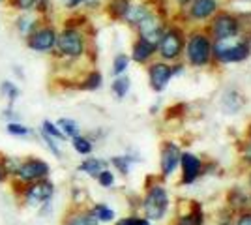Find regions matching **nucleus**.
<instances>
[{
  "mask_svg": "<svg viewBox=\"0 0 251 225\" xmlns=\"http://www.w3.org/2000/svg\"><path fill=\"white\" fill-rule=\"evenodd\" d=\"M54 49L62 54V56H68V58H79V56L84 53L83 34L79 32L75 26H66L62 32L56 34Z\"/></svg>",
  "mask_w": 251,
  "mask_h": 225,
  "instance_id": "obj_1",
  "label": "nucleus"
},
{
  "mask_svg": "<svg viewBox=\"0 0 251 225\" xmlns=\"http://www.w3.org/2000/svg\"><path fill=\"white\" fill-rule=\"evenodd\" d=\"M214 51L221 62H238L250 54V45L246 42H238L236 38H227V40H218Z\"/></svg>",
  "mask_w": 251,
  "mask_h": 225,
  "instance_id": "obj_2",
  "label": "nucleus"
},
{
  "mask_svg": "<svg viewBox=\"0 0 251 225\" xmlns=\"http://www.w3.org/2000/svg\"><path fill=\"white\" fill-rule=\"evenodd\" d=\"M56 30L51 25H42L26 36V47H30L32 51H38V53H49L54 49V43H56Z\"/></svg>",
  "mask_w": 251,
  "mask_h": 225,
  "instance_id": "obj_3",
  "label": "nucleus"
},
{
  "mask_svg": "<svg viewBox=\"0 0 251 225\" xmlns=\"http://www.w3.org/2000/svg\"><path fill=\"white\" fill-rule=\"evenodd\" d=\"M169 206V199H167V192L161 188V186H156L152 188L150 193L145 199V212L150 220H161L165 212H167Z\"/></svg>",
  "mask_w": 251,
  "mask_h": 225,
  "instance_id": "obj_4",
  "label": "nucleus"
},
{
  "mask_svg": "<svg viewBox=\"0 0 251 225\" xmlns=\"http://www.w3.org/2000/svg\"><path fill=\"white\" fill-rule=\"evenodd\" d=\"M188 56L191 64L202 66L208 62L210 58V42L206 36L202 34H195L188 43Z\"/></svg>",
  "mask_w": 251,
  "mask_h": 225,
  "instance_id": "obj_5",
  "label": "nucleus"
},
{
  "mask_svg": "<svg viewBox=\"0 0 251 225\" xmlns=\"http://www.w3.org/2000/svg\"><path fill=\"white\" fill-rule=\"evenodd\" d=\"M47 175H49V165L42 160L25 161L17 169V176L21 178L23 182H34V180H40Z\"/></svg>",
  "mask_w": 251,
  "mask_h": 225,
  "instance_id": "obj_6",
  "label": "nucleus"
},
{
  "mask_svg": "<svg viewBox=\"0 0 251 225\" xmlns=\"http://www.w3.org/2000/svg\"><path fill=\"white\" fill-rule=\"evenodd\" d=\"M52 192H54L52 184L43 180V182H36L28 186V190L25 192V197H26V203L28 204H42L51 199Z\"/></svg>",
  "mask_w": 251,
  "mask_h": 225,
  "instance_id": "obj_7",
  "label": "nucleus"
},
{
  "mask_svg": "<svg viewBox=\"0 0 251 225\" xmlns=\"http://www.w3.org/2000/svg\"><path fill=\"white\" fill-rule=\"evenodd\" d=\"M137 26H139L141 38H143V40H147V42H150V43H154V45H157L159 40H161V36H163L161 26H159L157 19L154 17V15H150V13H148L147 17H143L141 21L137 23Z\"/></svg>",
  "mask_w": 251,
  "mask_h": 225,
  "instance_id": "obj_8",
  "label": "nucleus"
},
{
  "mask_svg": "<svg viewBox=\"0 0 251 225\" xmlns=\"http://www.w3.org/2000/svg\"><path fill=\"white\" fill-rule=\"evenodd\" d=\"M238 32V21L230 15H220L214 21V34L218 40H227V38H234Z\"/></svg>",
  "mask_w": 251,
  "mask_h": 225,
  "instance_id": "obj_9",
  "label": "nucleus"
},
{
  "mask_svg": "<svg viewBox=\"0 0 251 225\" xmlns=\"http://www.w3.org/2000/svg\"><path fill=\"white\" fill-rule=\"evenodd\" d=\"M159 51L163 58H176L182 51V40L176 32H167L159 40Z\"/></svg>",
  "mask_w": 251,
  "mask_h": 225,
  "instance_id": "obj_10",
  "label": "nucleus"
},
{
  "mask_svg": "<svg viewBox=\"0 0 251 225\" xmlns=\"http://www.w3.org/2000/svg\"><path fill=\"white\" fill-rule=\"evenodd\" d=\"M15 28L21 36H28L30 32H34L38 26H40V17L36 11H21L17 17H15Z\"/></svg>",
  "mask_w": 251,
  "mask_h": 225,
  "instance_id": "obj_11",
  "label": "nucleus"
},
{
  "mask_svg": "<svg viewBox=\"0 0 251 225\" xmlns=\"http://www.w3.org/2000/svg\"><path fill=\"white\" fill-rule=\"evenodd\" d=\"M173 75V70L165 64H154L150 68V83L154 90H163L167 86L169 79Z\"/></svg>",
  "mask_w": 251,
  "mask_h": 225,
  "instance_id": "obj_12",
  "label": "nucleus"
},
{
  "mask_svg": "<svg viewBox=\"0 0 251 225\" xmlns=\"http://www.w3.org/2000/svg\"><path fill=\"white\" fill-rule=\"evenodd\" d=\"M178 160H180V152H178V149L175 147V145H167L165 150H163V154H161V171H163L165 176L175 171Z\"/></svg>",
  "mask_w": 251,
  "mask_h": 225,
  "instance_id": "obj_13",
  "label": "nucleus"
},
{
  "mask_svg": "<svg viewBox=\"0 0 251 225\" xmlns=\"http://www.w3.org/2000/svg\"><path fill=\"white\" fill-rule=\"evenodd\" d=\"M180 158H182V165H184V182H193L201 171L199 158H195L193 154H184Z\"/></svg>",
  "mask_w": 251,
  "mask_h": 225,
  "instance_id": "obj_14",
  "label": "nucleus"
},
{
  "mask_svg": "<svg viewBox=\"0 0 251 225\" xmlns=\"http://www.w3.org/2000/svg\"><path fill=\"white\" fill-rule=\"evenodd\" d=\"M218 8L216 0H195L191 6V15L195 19H206L208 15H212Z\"/></svg>",
  "mask_w": 251,
  "mask_h": 225,
  "instance_id": "obj_15",
  "label": "nucleus"
},
{
  "mask_svg": "<svg viewBox=\"0 0 251 225\" xmlns=\"http://www.w3.org/2000/svg\"><path fill=\"white\" fill-rule=\"evenodd\" d=\"M154 53H156V45L143 40V38L133 45V60L135 62H147Z\"/></svg>",
  "mask_w": 251,
  "mask_h": 225,
  "instance_id": "obj_16",
  "label": "nucleus"
},
{
  "mask_svg": "<svg viewBox=\"0 0 251 225\" xmlns=\"http://www.w3.org/2000/svg\"><path fill=\"white\" fill-rule=\"evenodd\" d=\"M83 173H88L90 176H98L100 173L105 169V161L101 160H96V158H88L86 161L81 163V167H79Z\"/></svg>",
  "mask_w": 251,
  "mask_h": 225,
  "instance_id": "obj_17",
  "label": "nucleus"
},
{
  "mask_svg": "<svg viewBox=\"0 0 251 225\" xmlns=\"http://www.w3.org/2000/svg\"><path fill=\"white\" fill-rule=\"evenodd\" d=\"M56 126L62 129V133L66 137H75V135H79V124H77L75 120H72V118H60Z\"/></svg>",
  "mask_w": 251,
  "mask_h": 225,
  "instance_id": "obj_18",
  "label": "nucleus"
},
{
  "mask_svg": "<svg viewBox=\"0 0 251 225\" xmlns=\"http://www.w3.org/2000/svg\"><path fill=\"white\" fill-rule=\"evenodd\" d=\"M64 225H98V220L94 214H79L70 218Z\"/></svg>",
  "mask_w": 251,
  "mask_h": 225,
  "instance_id": "obj_19",
  "label": "nucleus"
},
{
  "mask_svg": "<svg viewBox=\"0 0 251 225\" xmlns=\"http://www.w3.org/2000/svg\"><path fill=\"white\" fill-rule=\"evenodd\" d=\"M101 81H103V79H101V74H100V72H92V74L83 81L81 88H84V90H96V88L101 86Z\"/></svg>",
  "mask_w": 251,
  "mask_h": 225,
  "instance_id": "obj_20",
  "label": "nucleus"
},
{
  "mask_svg": "<svg viewBox=\"0 0 251 225\" xmlns=\"http://www.w3.org/2000/svg\"><path fill=\"white\" fill-rule=\"evenodd\" d=\"M92 214L96 216L98 222H111V220H115V212L111 208H107L105 204H98Z\"/></svg>",
  "mask_w": 251,
  "mask_h": 225,
  "instance_id": "obj_21",
  "label": "nucleus"
},
{
  "mask_svg": "<svg viewBox=\"0 0 251 225\" xmlns=\"http://www.w3.org/2000/svg\"><path fill=\"white\" fill-rule=\"evenodd\" d=\"M109 8H111V13L115 17H126V13L129 10V4H127V0H113Z\"/></svg>",
  "mask_w": 251,
  "mask_h": 225,
  "instance_id": "obj_22",
  "label": "nucleus"
},
{
  "mask_svg": "<svg viewBox=\"0 0 251 225\" xmlns=\"http://www.w3.org/2000/svg\"><path fill=\"white\" fill-rule=\"evenodd\" d=\"M129 90V79L127 77H118L115 83H113V92L118 98H124Z\"/></svg>",
  "mask_w": 251,
  "mask_h": 225,
  "instance_id": "obj_23",
  "label": "nucleus"
},
{
  "mask_svg": "<svg viewBox=\"0 0 251 225\" xmlns=\"http://www.w3.org/2000/svg\"><path fill=\"white\" fill-rule=\"evenodd\" d=\"M0 92L8 98L10 101H15L17 96H19V88L13 85V83H10V81H4V83L0 85Z\"/></svg>",
  "mask_w": 251,
  "mask_h": 225,
  "instance_id": "obj_24",
  "label": "nucleus"
},
{
  "mask_svg": "<svg viewBox=\"0 0 251 225\" xmlns=\"http://www.w3.org/2000/svg\"><path fill=\"white\" fill-rule=\"evenodd\" d=\"M43 133H47L49 137H52V139H58V141H64L66 139V135L62 133V129L56 128L52 122H49V120H45L43 122Z\"/></svg>",
  "mask_w": 251,
  "mask_h": 225,
  "instance_id": "obj_25",
  "label": "nucleus"
},
{
  "mask_svg": "<svg viewBox=\"0 0 251 225\" xmlns=\"http://www.w3.org/2000/svg\"><path fill=\"white\" fill-rule=\"evenodd\" d=\"M74 149L79 152V154H90L92 152V143L88 139H84V137H79V135H75L74 137Z\"/></svg>",
  "mask_w": 251,
  "mask_h": 225,
  "instance_id": "obj_26",
  "label": "nucleus"
},
{
  "mask_svg": "<svg viewBox=\"0 0 251 225\" xmlns=\"http://www.w3.org/2000/svg\"><path fill=\"white\" fill-rule=\"evenodd\" d=\"M176 225H202V214L199 210H195L188 216H182Z\"/></svg>",
  "mask_w": 251,
  "mask_h": 225,
  "instance_id": "obj_27",
  "label": "nucleus"
},
{
  "mask_svg": "<svg viewBox=\"0 0 251 225\" xmlns=\"http://www.w3.org/2000/svg\"><path fill=\"white\" fill-rule=\"evenodd\" d=\"M129 64V58L126 56V54H116L115 62H113V74L115 75H120L126 72V68Z\"/></svg>",
  "mask_w": 251,
  "mask_h": 225,
  "instance_id": "obj_28",
  "label": "nucleus"
},
{
  "mask_svg": "<svg viewBox=\"0 0 251 225\" xmlns=\"http://www.w3.org/2000/svg\"><path fill=\"white\" fill-rule=\"evenodd\" d=\"M34 2L36 0H8V4L17 11H32L34 10Z\"/></svg>",
  "mask_w": 251,
  "mask_h": 225,
  "instance_id": "obj_29",
  "label": "nucleus"
},
{
  "mask_svg": "<svg viewBox=\"0 0 251 225\" xmlns=\"http://www.w3.org/2000/svg\"><path fill=\"white\" fill-rule=\"evenodd\" d=\"M52 8V0H36L34 2V10L38 15H47Z\"/></svg>",
  "mask_w": 251,
  "mask_h": 225,
  "instance_id": "obj_30",
  "label": "nucleus"
},
{
  "mask_svg": "<svg viewBox=\"0 0 251 225\" xmlns=\"http://www.w3.org/2000/svg\"><path fill=\"white\" fill-rule=\"evenodd\" d=\"M8 133H11V135H28V133H30V128L23 126L19 122H10V124H8Z\"/></svg>",
  "mask_w": 251,
  "mask_h": 225,
  "instance_id": "obj_31",
  "label": "nucleus"
},
{
  "mask_svg": "<svg viewBox=\"0 0 251 225\" xmlns=\"http://www.w3.org/2000/svg\"><path fill=\"white\" fill-rule=\"evenodd\" d=\"M83 2H84V0H52V4L62 6L64 10H70V11L77 10V8H79Z\"/></svg>",
  "mask_w": 251,
  "mask_h": 225,
  "instance_id": "obj_32",
  "label": "nucleus"
},
{
  "mask_svg": "<svg viewBox=\"0 0 251 225\" xmlns=\"http://www.w3.org/2000/svg\"><path fill=\"white\" fill-rule=\"evenodd\" d=\"M98 180H100V184H101V186L109 188V186H113V182H115V176H113V173H111V171L103 169V171L98 175Z\"/></svg>",
  "mask_w": 251,
  "mask_h": 225,
  "instance_id": "obj_33",
  "label": "nucleus"
},
{
  "mask_svg": "<svg viewBox=\"0 0 251 225\" xmlns=\"http://www.w3.org/2000/svg\"><path fill=\"white\" fill-rule=\"evenodd\" d=\"M116 225H150L147 220H141V218H126V220H120Z\"/></svg>",
  "mask_w": 251,
  "mask_h": 225,
  "instance_id": "obj_34",
  "label": "nucleus"
},
{
  "mask_svg": "<svg viewBox=\"0 0 251 225\" xmlns=\"http://www.w3.org/2000/svg\"><path fill=\"white\" fill-rule=\"evenodd\" d=\"M113 163H115L116 167L124 173V175L127 173V169H129V161L126 160V158H113Z\"/></svg>",
  "mask_w": 251,
  "mask_h": 225,
  "instance_id": "obj_35",
  "label": "nucleus"
},
{
  "mask_svg": "<svg viewBox=\"0 0 251 225\" xmlns=\"http://www.w3.org/2000/svg\"><path fill=\"white\" fill-rule=\"evenodd\" d=\"M240 225H251V216H246V218H242Z\"/></svg>",
  "mask_w": 251,
  "mask_h": 225,
  "instance_id": "obj_36",
  "label": "nucleus"
},
{
  "mask_svg": "<svg viewBox=\"0 0 251 225\" xmlns=\"http://www.w3.org/2000/svg\"><path fill=\"white\" fill-rule=\"evenodd\" d=\"M6 178V171H4V167H0V182Z\"/></svg>",
  "mask_w": 251,
  "mask_h": 225,
  "instance_id": "obj_37",
  "label": "nucleus"
},
{
  "mask_svg": "<svg viewBox=\"0 0 251 225\" xmlns=\"http://www.w3.org/2000/svg\"><path fill=\"white\" fill-rule=\"evenodd\" d=\"M178 4H182V6H186V4H188V2H191V0H176Z\"/></svg>",
  "mask_w": 251,
  "mask_h": 225,
  "instance_id": "obj_38",
  "label": "nucleus"
},
{
  "mask_svg": "<svg viewBox=\"0 0 251 225\" xmlns=\"http://www.w3.org/2000/svg\"><path fill=\"white\" fill-rule=\"evenodd\" d=\"M84 2H88V4H90V2H96V0H84Z\"/></svg>",
  "mask_w": 251,
  "mask_h": 225,
  "instance_id": "obj_39",
  "label": "nucleus"
},
{
  "mask_svg": "<svg viewBox=\"0 0 251 225\" xmlns=\"http://www.w3.org/2000/svg\"><path fill=\"white\" fill-rule=\"evenodd\" d=\"M2 2H4V0H0V4H2Z\"/></svg>",
  "mask_w": 251,
  "mask_h": 225,
  "instance_id": "obj_40",
  "label": "nucleus"
}]
</instances>
